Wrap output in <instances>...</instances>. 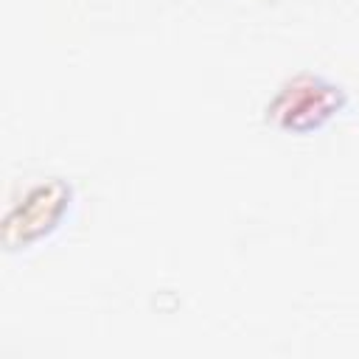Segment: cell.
I'll return each mask as SVG.
<instances>
[{
	"label": "cell",
	"instance_id": "1",
	"mask_svg": "<svg viewBox=\"0 0 359 359\" xmlns=\"http://www.w3.org/2000/svg\"><path fill=\"white\" fill-rule=\"evenodd\" d=\"M348 90L311 70H300L278 84L264 107V121L289 135H314L348 109Z\"/></svg>",
	"mask_w": 359,
	"mask_h": 359
},
{
	"label": "cell",
	"instance_id": "2",
	"mask_svg": "<svg viewBox=\"0 0 359 359\" xmlns=\"http://www.w3.org/2000/svg\"><path fill=\"white\" fill-rule=\"evenodd\" d=\"M73 185L62 177L31 182L3 219V241L8 250H25L53 236L73 208Z\"/></svg>",
	"mask_w": 359,
	"mask_h": 359
}]
</instances>
